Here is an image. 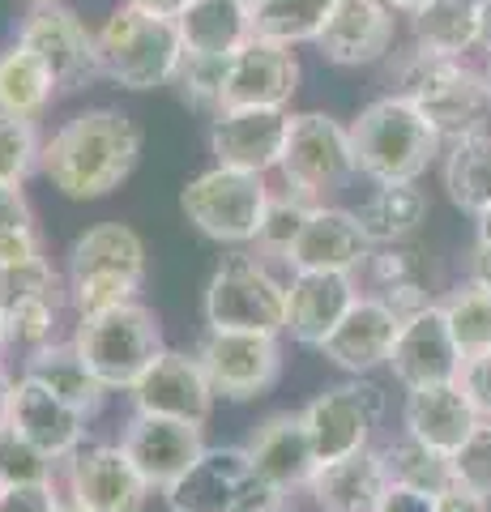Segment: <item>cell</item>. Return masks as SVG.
<instances>
[{"label": "cell", "mask_w": 491, "mask_h": 512, "mask_svg": "<svg viewBox=\"0 0 491 512\" xmlns=\"http://www.w3.org/2000/svg\"><path fill=\"white\" fill-rule=\"evenodd\" d=\"M141 128L116 107H86L43 141L39 171L60 197L99 201L129 180L141 158Z\"/></svg>", "instance_id": "1"}, {"label": "cell", "mask_w": 491, "mask_h": 512, "mask_svg": "<svg viewBox=\"0 0 491 512\" xmlns=\"http://www.w3.org/2000/svg\"><path fill=\"white\" fill-rule=\"evenodd\" d=\"M389 94L415 103L445 146L462 137H479L491 124V86L483 69H470L466 60L453 56L423 52V47L393 52Z\"/></svg>", "instance_id": "2"}, {"label": "cell", "mask_w": 491, "mask_h": 512, "mask_svg": "<svg viewBox=\"0 0 491 512\" xmlns=\"http://www.w3.org/2000/svg\"><path fill=\"white\" fill-rule=\"evenodd\" d=\"M346 128H351L355 167L372 184H419V175L445 154V141L427 116L398 94L372 99Z\"/></svg>", "instance_id": "3"}, {"label": "cell", "mask_w": 491, "mask_h": 512, "mask_svg": "<svg viewBox=\"0 0 491 512\" xmlns=\"http://www.w3.org/2000/svg\"><path fill=\"white\" fill-rule=\"evenodd\" d=\"M146 239L129 222H99L73 239L65 291L77 316H94L133 303L146 286Z\"/></svg>", "instance_id": "4"}, {"label": "cell", "mask_w": 491, "mask_h": 512, "mask_svg": "<svg viewBox=\"0 0 491 512\" xmlns=\"http://www.w3.org/2000/svg\"><path fill=\"white\" fill-rule=\"evenodd\" d=\"M99 39V73L120 90L171 86L184 64V39L176 18L116 5L107 22L94 30Z\"/></svg>", "instance_id": "5"}, {"label": "cell", "mask_w": 491, "mask_h": 512, "mask_svg": "<svg viewBox=\"0 0 491 512\" xmlns=\"http://www.w3.org/2000/svg\"><path fill=\"white\" fill-rule=\"evenodd\" d=\"M69 342L77 346V355L86 359V367L99 376L107 393H129L146 376V367L167 350L158 316L141 299L94 316H77Z\"/></svg>", "instance_id": "6"}, {"label": "cell", "mask_w": 491, "mask_h": 512, "mask_svg": "<svg viewBox=\"0 0 491 512\" xmlns=\"http://www.w3.org/2000/svg\"><path fill=\"white\" fill-rule=\"evenodd\" d=\"M205 325L227 333H287V282L274 278L265 256L231 252L205 282Z\"/></svg>", "instance_id": "7"}, {"label": "cell", "mask_w": 491, "mask_h": 512, "mask_svg": "<svg viewBox=\"0 0 491 512\" xmlns=\"http://www.w3.org/2000/svg\"><path fill=\"white\" fill-rule=\"evenodd\" d=\"M163 495L171 512H278L291 500L257 470L244 444L205 448L197 466Z\"/></svg>", "instance_id": "8"}, {"label": "cell", "mask_w": 491, "mask_h": 512, "mask_svg": "<svg viewBox=\"0 0 491 512\" xmlns=\"http://www.w3.org/2000/svg\"><path fill=\"white\" fill-rule=\"evenodd\" d=\"M278 171L291 197L308 205H325V197L342 192L359 175L351 128L334 120L329 111H295Z\"/></svg>", "instance_id": "9"}, {"label": "cell", "mask_w": 491, "mask_h": 512, "mask_svg": "<svg viewBox=\"0 0 491 512\" xmlns=\"http://www.w3.org/2000/svg\"><path fill=\"white\" fill-rule=\"evenodd\" d=\"M269 188L265 175L235 171V167H210L193 175L180 192V210L193 227L214 239V244H252L265 214Z\"/></svg>", "instance_id": "10"}, {"label": "cell", "mask_w": 491, "mask_h": 512, "mask_svg": "<svg viewBox=\"0 0 491 512\" xmlns=\"http://www.w3.org/2000/svg\"><path fill=\"white\" fill-rule=\"evenodd\" d=\"M385 389L368 376H346L338 384H325L312 402L299 410L308 427V440L316 448V461H338L372 444V431L385 419Z\"/></svg>", "instance_id": "11"}, {"label": "cell", "mask_w": 491, "mask_h": 512, "mask_svg": "<svg viewBox=\"0 0 491 512\" xmlns=\"http://www.w3.org/2000/svg\"><path fill=\"white\" fill-rule=\"evenodd\" d=\"M193 355L205 367L214 397L227 402H252L265 397L282 376V346L269 333H227V329H205Z\"/></svg>", "instance_id": "12"}, {"label": "cell", "mask_w": 491, "mask_h": 512, "mask_svg": "<svg viewBox=\"0 0 491 512\" xmlns=\"http://www.w3.org/2000/svg\"><path fill=\"white\" fill-rule=\"evenodd\" d=\"M18 43H26L47 69L56 77V90H82L90 86L99 73V39L86 26V18L77 9H69L65 0L60 5H39L30 9V18L18 30Z\"/></svg>", "instance_id": "13"}, {"label": "cell", "mask_w": 491, "mask_h": 512, "mask_svg": "<svg viewBox=\"0 0 491 512\" xmlns=\"http://www.w3.org/2000/svg\"><path fill=\"white\" fill-rule=\"evenodd\" d=\"M65 495L90 512H146L150 483L124 453V444H82L65 461Z\"/></svg>", "instance_id": "14"}, {"label": "cell", "mask_w": 491, "mask_h": 512, "mask_svg": "<svg viewBox=\"0 0 491 512\" xmlns=\"http://www.w3.org/2000/svg\"><path fill=\"white\" fill-rule=\"evenodd\" d=\"M291 111L287 107H231L210 120V154L218 167L269 175L282 163Z\"/></svg>", "instance_id": "15"}, {"label": "cell", "mask_w": 491, "mask_h": 512, "mask_svg": "<svg viewBox=\"0 0 491 512\" xmlns=\"http://www.w3.org/2000/svg\"><path fill=\"white\" fill-rule=\"evenodd\" d=\"M133 410L137 414H163V419L197 423L205 427L214 414V389L205 380V367L188 350H163L133 389Z\"/></svg>", "instance_id": "16"}, {"label": "cell", "mask_w": 491, "mask_h": 512, "mask_svg": "<svg viewBox=\"0 0 491 512\" xmlns=\"http://www.w3.org/2000/svg\"><path fill=\"white\" fill-rule=\"evenodd\" d=\"M385 367L393 372V380H398L402 389L449 384V380L462 376V346L453 342V329H449L440 303H432V308H423V312L402 320Z\"/></svg>", "instance_id": "17"}, {"label": "cell", "mask_w": 491, "mask_h": 512, "mask_svg": "<svg viewBox=\"0 0 491 512\" xmlns=\"http://www.w3.org/2000/svg\"><path fill=\"white\" fill-rule=\"evenodd\" d=\"M120 444L137 466V474L150 483V491H167L171 483H180L205 453V436L197 423L163 419V414H137V410L129 427H124Z\"/></svg>", "instance_id": "18"}, {"label": "cell", "mask_w": 491, "mask_h": 512, "mask_svg": "<svg viewBox=\"0 0 491 512\" xmlns=\"http://www.w3.org/2000/svg\"><path fill=\"white\" fill-rule=\"evenodd\" d=\"M299 90L295 47L265 43L252 35L240 52L227 56L223 73V111L231 107H287Z\"/></svg>", "instance_id": "19"}, {"label": "cell", "mask_w": 491, "mask_h": 512, "mask_svg": "<svg viewBox=\"0 0 491 512\" xmlns=\"http://www.w3.org/2000/svg\"><path fill=\"white\" fill-rule=\"evenodd\" d=\"M372 256V239L363 235L355 210L342 205H312L304 231L287 252L291 274H359Z\"/></svg>", "instance_id": "20"}, {"label": "cell", "mask_w": 491, "mask_h": 512, "mask_svg": "<svg viewBox=\"0 0 491 512\" xmlns=\"http://www.w3.org/2000/svg\"><path fill=\"white\" fill-rule=\"evenodd\" d=\"M393 39H398V18L385 0H338L325 30L316 35V52L338 69H363L389 60Z\"/></svg>", "instance_id": "21"}, {"label": "cell", "mask_w": 491, "mask_h": 512, "mask_svg": "<svg viewBox=\"0 0 491 512\" xmlns=\"http://www.w3.org/2000/svg\"><path fill=\"white\" fill-rule=\"evenodd\" d=\"M402 329V316L385 308L376 295H359L355 308L342 316V325L329 333L321 355L346 376H372L376 367L389 363L393 338Z\"/></svg>", "instance_id": "22"}, {"label": "cell", "mask_w": 491, "mask_h": 512, "mask_svg": "<svg viewBox=\"0 0 491 512\" xmlns=\"http://www.w3.org/2000/svg\"><path fill=\"white\" fill-rule=\"evenodd\" d=\"M248 457L257 461V470L274 483L282 495L291 491H308L312 474H316V448L308 440V427H304V414H291V410H278V414H265V419L248 431Z\"/></svg>", "instance_id": "23"}, {"label": "cell", "mask_w": 491, "mask_h": 512, "mask_svg": "<svg viewBox=\"0 0 491 512\" xmlns=\"http://www.w3.org/2000/svg\"><path fill=\"white\" fill-rule=\"evenodd\" d=\"M9 423L18 427L30 444H39L52 461H69L77 448L86 444V427H90L86 414H77L69 402H60L52 389H43V384L30 376L13 380Z\"/></svg>", "instance_id": "24"}, {"label": "cell", "mask_w": 491, "mask_h": 512, "mask_svg": "<svg viewBox=\"0 0 491 512\" xmlns=\"http://www.w3.org/2000/svg\"><path fill=\"white\" fill-rule=\"evenodd\" d=\"M359 286L355 274H291L287 282V333L291 342L321 350L325 338L355 308Z\"/></svg>", "instance_id": "25"}, {"label": "cell", "mask_w": 491, "mask_h": 512, "mask_svg": "<svg viewBox=\"0 0 491 512\" xmlns=\"http://www.w3.org/2000/svg\"><path fill=\"white\" fill-rule=\"evenodd\" d=\"M402 423H406V436H415L427 448H436V453L453 457L466 444L470 431L479 427V410H474V402L457 380L423 384V389H406Z\"/></svg>", "instance_id": "26"}, {"label": "cell", "mask_w": 491, "mask_h": 512, "mask_svg": "<svg viewBox=\"0 0 491 512\" xmlns=\"http://www.w3.org/2000/svg\"><path fill=\"white\" fill-rule=\"evenodd\" d=\"M368 286L385 308H393L402 320L415 316L423 308H432L436 299V286H440V269L427 252L419 248H406V244H389V248H372L368 256Z\"/></svg>", "instance_id": "27"}, {"label": "cell", "mask_w": 491, "mask_h": 512, "mask_svg": "<svg viewBox=\"0 0 491 512\" xmlns=\"http://www.w3.org/2000/svg\"><path fill=\"white\" fill-rule=\"evenodd\" d=\"M389 478L380 466V448H359L351 457L321 461L308 483L316 512H372Z\"/></svg>", "instance_id": "28"}, {"label": "cell", "mask_w": 491, "mask_h": 512, "mask_svg": "<svg viewBox=\"0 0 491 512\" xmlns=\"http://www.w3.org/2000/svg\"><path fill=\"white\" fill-rule=\"evenodd\" d=\"M22 376L39 380L43 389H52L60 402H69L77 414H86V419H94V414L107 406V397H112L99 384V376L86 367V359L77 355L73 342H47L39 350H30Z\"/></svg>", "instance_id": "29"}, {"label": "cell", "mask_w": 491, "mask_h": 512, "mask_svg": "<svg viewBox=\"0 0 491 512\" xmlns=\"http://www.w3.org/2000/svg\"><path fill=\"white\" fill-rule=\"evenodd\" d=\"M176 26L188 56H231L252 39V9L244 0H188Z\"/></svg>", "instance_id": "30"}, {"label": "cell", "mask_w": 491, "mask_h": 512, "mask_svg": "<svg viewBox=\"0 0 491 512\" xmlns=\"http://www.w3.org/2000/svg\"><path fill=\"white\" fill-rule=\"evenodd\" d=\"M359 227L372 239V248L406 244L423 222H427V192L419 184H376L359 201Z\"/></svg>", "instance_id": "31"}, {"label": "cell", "mask_w": 491, "mask_h": 512, "mask_svg": "<svg viewBox=\"0 0 491 512\" xmlns=\"http://www.w3.org/2000/svg\"><path fill=\"white\" fill-rule=\"evenodd\" d=\"M56 99L52 69L30 52L26 43H13L0 52V111L18 120H39Z\"/></svg>", "instance_id": "32"}, {"label": "cell", "mask_w": 491, "mask_h": 512, "mask_svg": "<svg viewBox=\"0 0 491 512\" xmlns=\"http://www.w3.org/2000/svg\"><path fill=\"white\" fill-rule=\"evenodd\" d=\"M440 180H445L449 201L462 214L479 218L491 205V137H462L445 146V163H440Z\"/></svg>", "instance_id": "33"}, {"label": "cell", "mask_w": 491, "mask_h": 512, "mask_svg": "<svg viewBox=\"0 0 491 512\" xmlns=\"http://www.w3.org/2000/svg\"><path fill=\"white\" fill-rule=\"evenodd\" d=\"M380 466H385V478L393 487H410V491H423V495H445L457 487L453 457L436 453V448H427L423 440L406 436V431L380 448Z\"/></svg>", "instance_id": "34"}, {"label": "cell", "mask_w": 491, "mask_h": 512, "mask_svg": "<svg viewBox=\"0 0 491 512\" xmlns=\"http://www.w3.org/2000/svg\"><path fill=\"white\" fill-rule=\"evenodd\" d=\"M474 5H479V0H427L419 13H410L415 47L436 52V56L466 60V52L479 47V35H474Z\"/></svg>", "instance_id": "35"}, {"label": "cell", "mask_w": 491, "mask_h": 512, "mask_svg": "<svg viewBox=\"0 0 491 512\" xmlns=\"http://www.w3.org/2000/svg\"><path fill=\"white\" fill-rule=\"evenodd\" d=\"M334 5L338 0H257L252 5V35L282 47L316 43Z\"/></svg>", "instance_id": "36"}, {"label": "cell", "mask_w": 491, "mask_h": 512, "mask_svg": "<svg viewBox=\"0 0 491 512\" xmlns=\"http://www.w3.org/2000/svg\"><path fill=\"white\" fill-rule=\"evenodd\" d=\"M440 308H445L453 342L462 346V359L491 350V291H479V286H470V282L453 286V291L440 299Z\"/></svg>", "instance_id": "37"}, {"label": "cell", "mask_w": 491, "mask_h": 512, "mask_svg": "<svg viewBox=\"0 0 491 512\" xmlns=\"http://www.w3.org/2000/svg\"><path fill=\"white\" fill-rule=\"evenodd\" d=\"M308 214H312V205L291 197L287 188L269 192L265 214H261V227H257V239H252L257 256H278V261H287V252H291V244L299 239V231H304Z\"/></svg>", "instance_id": "38"}, {"label": "cell", "mask_w": 491, "mask_h": 512, "mask_svg": "<svg viewBox=\"0 0 491 512\" xmlns=\"http://www.w3.org/2000/svg\"><path fill=\"white\" fill-rule=\"evenodd\" d=\"M39 158H43L39 124L0 111V184L22 188L39 171Z\"/></svg>", "instance_id": "39"}, {"label": "cell", "mask_w": 491, "mask_h": 512, "mask_svg": "<svg viewBox=\"0 0 491 512\" xmlns=\"http://www.w3.org/2000/svg\"><path fill=\"white\" fill-rule=\"evenodd\" d=\"M56 466L39 444H30L13 423L0 427V487H30V483H56Z\"/></svg>", "instance_id": "40"}, {"label": "cell", "mask_w": 491, "mask_h": 512, "mask_svg": "<svg viewBox=\"0 0 491 512\" xmlns=\"http://www.w3.org/2000/svg\"><path fill=\"white\" fill-rule=\"evenodd\" d=\"M60 295L69 299L65 278L56 274V265L47 256H35V261H22V265H0V312L30 299H60Z\"/></svg>", "instance_id": "41"}, {"label": "cell", "mask_w": 491, "mask_h": 512, "mask_svg": "<svg viewBox=\"0 0 491 512\" xmlns=\"http://www.w3.org/2000/svg\"><path fill=\"white\" fill-rule=\"evenodd\" d=\"M65 295L60 299H30L18 303V308L5 312V333H9V346H22L26 355L39 350L47 342H56V325H60V308H65Z\"/></svg>", "instance_id": "42"}, {"label": "cell", "mask_w": 491, "mask_h": 512, "mask_svg": "<svg viewBox=\"0 0 491 512\" xmlns=\"http://www.w3.org/2000/svg\"><path fill=\"white\" fill-rule=\"evenodd\" d=\"M223 73H227V56H188L184 52V64L171 86H180L188 107L218 116V111H223Z\"/></svg>", "instance_id": "43"}, {"label": "cell", "mask_w": 491, "mask_h": 512, "mask_svg": "<svg viewBox=\"0 0 491 512\" xmlns=\"http://www.w3.org/2000/svg\"><path fill=\"white\" fill-rule=\"evenodd\" d=\"M453 478L462 491L491 500V419H479V427L453 453Z\"/></svg>", "instance_id": "44"}, {"label": "cell", "mask_w": 491, "mask_h": 512, "mask_svg": "<svg viewBox=\"0 0 491 512\" xmlns=\"http://www.w3.org/2000/svg\"><path fill=\"white\" fill-rule=\"evenodd\" d=\"M457 384L466 389L474 410H479V419H491V350L462 359V376H457Z\"/></svg>", "instance_id": "45"}, {"label": "cell", "mask_w": 491, "mask_h": 512, "mask_svg": "<svg viewBox=\"0 0 491 512\" xmlns=\"http://www.w3.org/2000/svg\"><path fill=\"white\" fill-rule=\"evenodd\" d=\"M60 487L30 483V487H0V512H56Z\"/></svg>", "instance_id": "46"}, {"label": "cell", "mask_w": 491, "mask_h": 512, "mask_svg": "<svg viewBox=\"0 0 491 512\" xmlns=\"http://www.w3.org/2000/svg\"><path fill=\"white\" fill-rule=\"evenodd\" d=\"M35 256H43V235L35 231V222L0 231V265H22V261H35Z\"/></svg>", "instance_id": "47"}, {"label": "cell", "mask_w": 491, "mask_h": 512, "mask_svg": "<svg viewBox=\"0 0 491 512\" xmlns=\"http://www.w3.org/2000/svg\"><path fill=\"white\" fill-rule=\"evenodd\" d=\"M372 512H436V495H423V491H410V487H393L389 483Z\"/></svg>", "instance_id": "48"}, {"label": "cell", "mask_w": 491, "mask_h": 512, "mask_svg": "<svg viewBox=\"0 0 491 512\" xmlns=\"http://www.w3.org/2000/svg\"><path fill=\"white\" fill-rule=\"evenodd\" d=\"M30 222H35V214H30L26 192L13 188V184H0V231H9V227H30Z\"/></svg>", "instance_id": "49"}, {"label": "cell", "mask_w": 491, "mask_h": 512, "mask_svg": "<svg viewBox=\"0 0 491 512\" xmlns=\"http://www.w3.org/2000/svg\"><path fill=\"white\" fill-rule=\"evenodd\" d=\"M466 282L479 286V291H491V244H483V239H474V248H470Z\"/></svg>", "instance_id": "50"}, {"label": "cell", "mask_w": 491, "mask_h": 512, "mask_svg": "<svg viewBox=\"0 0 491 512\" xmlns=\"http://www.w3.org/2000/svg\"><path fill=\"white\" fill-rule=\"evenodd\" d=\"M436 512H491V500H483V495H470L462 487H453L445 495H436Z\"/></svg>", "instance_id": "51"}, {"label": "cell", "mask_w": 491, "mask_h": 512, "mask_svg": "<svg viewBox=\"0 0 491 512\" xmlns=\"http://www.w3.org/2000/svg\"><path fill=\"white\" fill-rule=\"evenodd\" d=\"M120 5H133V9H146V13H163V18H180L188 9V0H120Z\"/></svg>", "instance_id": "52"}, {"label": "cell", "mask_w": 491, "mask_h": 512, "mask_svg": "<svg viewBox=\"0 0 491 512\" xmlns=\"http://www.w3.org/2000/svg\"><path fill=\"white\" fill-rule=\"evenodd\" d=\"M474 35H479V47L491 56V0L474 5Z\"/></svg>", "instance_id": "53"}, {"label": "cell", "mask_w": 491, "mask_h": 512, "mask_svg": "<svg viewBox=\"0 0 491 512\" xmlns=\"http://www.w3.org/2000/svg\"><path fill=\"white\" fill-rule=\"evenodd\" d=\"M9 402H13V376L0 367V427L9 423Z\"/></svg>", "instance_id": "54"}, {"label": "cell", "mask_w": 491, "mask_h": 512, "mask_svg": "<svg viewBox=\"0 0 491 512\" xmlns=\"http://www.w3.org/2000/svg\"><path fill=\"white\" fill-rule=\"evenodd\" d=\"M474 239H483V244H491V205H487V210H483L479 218H474Z\"/></svg>", "instance_id": "55"}, {"label": "cell", "mask_w": 491, "mask_h": 512, "mask_svg": "<svg viewBox=\"0 0 491 512\" xmlns=\"http://www.w3.org/2000/svg\"><path fill=\"white\" fill-rule=\"evenodd\" d=\"M385 5H389L393 13H406V18H410V13H419L427 0H385Z\"/></svg>", "instance_id": "56"}, {"label": "cell", "mask_w": 491, "mask_h": 512, "mask_svg": "<svg viewBox=\"0 0 491 512\" xmlns=\"http://www.w3.org/2000/svg\"><path fill=\"white\" fill-rule=\"evenodd\" d=\"M56 512H90V508H82V504L73 500V495H65V491H60V504H56Z\"/></svg>", "instance_id": "57"}, {"label": "cell", "mask_w": 491, "mask_h": 512, "mask_svg": "<svg viewBox=\"0 0 491 512\" xmlns=\"http://www.w3.org/2000/svg\"><path fill=\"white\" fill-rule=\"evenodd\" d=\"M5 346H9V333H5V312H0V355H5Z\"/></svg>", "instance_id": "58"}, {"label": "cell", "mask_w": 491, "mask_h": 512, "mask_svg": "<svg viewBox=\"0 0 491 512\" xmlns=\"http://www.w3.org/2000/svg\"><path fill=\"white\" fill-rule=\"evenodd\" d=\"M30 9H39V5H60V0H26Z\"/></svg>", "instance_id": "59"}, {"label": "cell", "mask_w": 491, "mask_h": 512, "mask_svg": "<svg viewBox=\"0 0 491 512\" xmlns=\"http://www.w3.org/2000/svg\"><path fill=\"white\" fill-rule=\"evenodd\" d=\"M483 77H487V86H491V56H487V64H483Z\"/></svg>", "instance_id": "60"}, {"label": "cell", "mask_w": 491, "mask_h": 512, "mask_svg": "<svg viewBox=\"0 0 491 512\" xmlns=\"http://www.w3.org/2000/svg\"><path fill=\"white\" fill-rule=\"evenodd\" d=\"M244 5H248V9H252V5H257V0H244Z\"/></svg>", "instance_id": "61"}, {"label": "cell", "mask_w": 491, "mask_h": 512, "mask_svg": "<svg viewBox=\"0 0 491 512\" xmlns=\"http://www.w3.org/2000/svg\"><path fill=\"white\" fill-rule=\"evenodd\" d=\"M278 512H291V508H278Z\"/></svg>", "instance_id": "62"}]
</instances>
